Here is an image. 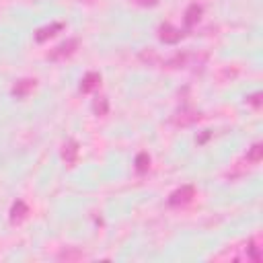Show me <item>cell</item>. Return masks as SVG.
Returning a JSON list of instances; mask_svg holds the SVG:
<instances>
[{"mask_svg":"<svg viewBox=\"0 0 263 263\" xmlns=\"http://www.w3.org/2000/svg\"><path fill=\"white\" fill-rule=\"evenodd\" d=\"M76 49H78V39H66V41H62L60 45H55V47L47 53V60H51V62L66 60V58H70Z\"/></svg>","mask_w":263,"mask_h":263,"instance_id":"6da1fadb","label":"cell"},{"mask_svg":"<svg viewBox=\"0 0 263 263\" xmlns=\"http://www.w3.org/2000/svg\"><path fill=\"white\" fill-rule=\"evenodd\" d=\"M195 197V187L193 185H183L179 189H175L168 195V205H185Z\"/></svg>","mask_w":263,"mask_h":263,"instance_id":"7a4b0ae2","label":"cell"},{"mask_svg":"<svg viewBox=\"0 0 263 263\" xmlns=\"http://www.w3.org/2000/svg\"><path fill=\"white\" fill-rule=\"evenodd\" d=\"M158 39L162 43H179L183 39V31L177 29V27H173L171 23H162L158 27Z\"/></svg>","mask_w":263,"mask_h":263,"instance_id":"3957f363","label":"cell"},{"mask_svg":"<svg viewBox=\"0 0 263 263\" xmlns=\"http://www.w3.org/2000/svg\"><path fill=\"white\" fill-rule=\"evenodd\" d=\"M62 160L66 166H74L78 160V142L76 140H68L62 146Z\"/></svg>","mask_w":263,"mask_h":263,"instance_id":"277c9868","label":"cell"},{"mask_svg":"<svg viewBox=\"0 0 263 263\" xmlns=\"http://www.w3.org/2000/svg\"><path fill=\"white\" fill-rule=\"evenodd\" d=\"M62 29H64V23H51V25L39 27V29L35 31V41H37V43H43V41H47L49 37H53L55 33H60Z\"/></svg>","mask_w":263,"mask_h":263,"instance_id":"5b68a950","label":"cell"},{"mask_svg":"<svg viewBox=\"0 0 263 263\" xmlns=\"http://www.w3.org/2000/svg\"><path fill=\"white\" fill-rule=\"evenodd\" d=\"M199 119H201V113L189 111V109H183V111H179V113L173 115V123L175 125H191V123H195Z\"/></svg>","mask_w":263,"mask_h":263,"instance_id":"8992f818","label":"cell"},{"mask_svg":"<svg viewBox=\"0 0 263 263\" xmlns=\"http://www.w3.org/2000/svg\"><path fill=\"white\" fill-rule=\"evenodd\" d=\"M99 84H101V74L99 72H88V74H84V78L80 80V92H92L95 88H99Z\"/></svg>","mask_w":263,"mask_h":263,"instance_id":"52a82bcc","label":"cell"},{"mask_svg":"<svg viewBox=\"0 0 263 263\" xmlns=\"http://www.w3.org/2000/svg\"><path fill=\"white\" fill-rule=\"evenodd\" d=\"M33 88H35V80H33V78H21V80L14 82L12 95H14L16 99H25Z\"/></svg>","mask_w":263,"mask_h":263,"instance_id":"ba28073f","label":"cell"},{"mask_svg":"<svg viewBox=\"0 0 263 263\" xmlns=\"http://www.w3.org/2000/svg\"><path fill=\"white\" fill-rule=\"evenodd\" d=\"M27 214H29L27 203H25L23 199H16V201L12 203V208H10V222H12V224H21V222L27 218Z\"/></svg>","mask_w":263,"mask_h":263,"instance_id":"9c48e42d","label":"cell"},{"mask_svg":"<svg viewBox=\"0 0 263 263\" xmlns=\"http://www.w3.org/2000/svg\"><path fill=\"white\" fill-rule=\"evenodd\" d=\"M201 12H203V8H201L197 2L189 4V6H187V10H185V25H187V27L197 25V21L201 18Z\"/></svg>","mask_w":263,"mask_h":263,"instance_id":"30bf717a","label":"cell"},{"mask_svg":"<svg viewBox=\"0 0 263 263\" xmlns=\"http://www.w3.org/2000/svg\"><path fill=\"white\" fill-rule=\"evenodd\" d=\"M82 257H84V253L80 249H76V247H66L64 251L58 253V259L60 261H78Z\"/></svg>","mask_w":263,"mask_h":263,"instance_id":"8fae6325","label":"cell"},{"mask_svg":"<svg viewBox=\"0 0 263 263\" xmlns=\"http://www.w3.org/2000/svg\"><path fill=\"white\" fill-rule=\"evenodd\" d=\"M92 111H95V115H99V117L107 115V111H109V101H107V97H97V99L92 101Z\"/></svg>","mask_w":263,"mask_h":263,"instance_id":"7c38bea8","label":"cell"},{"mask_svg":"<svg viewBox=\"0 0 263 263\" xmlns=\"http://www.w3.org/2000/svg\"><path fill=\"white\" fill-rule=\"evenodd\" d=\"M261 158H263V144L257 142V144H253V146L249 148V152H247V160L255 164V162H259Z\"/></svg>","mask_w":263,"mask_h":263,"instance_id":"4fadbf2b","label":"cell"},{"mask_svg":"<svg viewBox=\"0 0 263 263\" xmlns=\"http://www.w3.org/2000/svg\"><path fill=\"white\" fill-rule=\"evenodd\" d=\"M136 171L138 173H146L148 168H150V154L148 152H140L138 156H136Z\"/></svg>","mask_w":263,"mask_h":263,"instance_id":"5bb4252c","label":"cell"},{"mask_svg":"<svg viewBox=\"0 0 263 263\" xmlns=\"http://www.w3.org/2000/svg\"><path fill=\"white\" fill-rule=\"evenodd\" d=\"M187 60H189L187 53H177L171 60H166V66L168 68H183V66H187Z\"/></svg>","mask_w":263,"mask_h":263,"instance_id":"9a60e30c","label":"cell"},{"mask_svg":"<svg viewBox=\"0 0 263 263\" xmlns=\"http://www.w3.org/2000/svg\"><path fill=\"white\" fill-rule=\"evenodd\" d=\"M261 97H263V95L257 90V92H253V95H249V97H247V103H249V105H253L255 109H259V107H261Z\"/></svg>","mask_w":263,"mask_h":263,"instance_id":"2e32d148","label":"cell"},{"mask_svg":"<svg viewBox=\"0 0 263 263\" xmlns=\"http://www.w3.org/2000/svg\"><path fill=\"white\" fill-rule=\"evenodd\" d=\"M249 257H251L253 261H261V249H259L255 242L249 245Z\"/></svg>","mask_w":263,"mask_h":263,"instance_id":"e0dca14e","label":"cell"},{"mask_svg":"<svg viewBox=\"0 0 263 263\" xmlns=\"http://www.w3.org/2000/svg\"><path fill=\"white\" fill-rule=\"evenodd\" d=\"M134 2H136V4H140V6H146V8H148V6H156V4H158V0H134Z\"/></svg>","mask_w":263,"mask_h":263,"instance_id":"ac0fdd59","label":"cell"},{"mask_svg":"<svg viewBox=\"0 0 263 263\" xmlns=\"http://www.w3.org/2000/svg\"><path fill=\"white\" fill-rule=\"evenodd\" d=\"M208 138H210V134H203V136H201V138H199V140H197V142H199V144H203V142H205V140H208Z\"/></svg>","mask_w":263,"mask_h":263,"instance_id":"d6986e66","label":"cell"}]
</instances>
